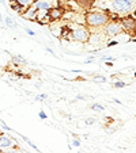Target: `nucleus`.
<instances>
[{
  "label": "nucleus",
  "mask_w": 136,
  "mask_h": 153,
  "mask_svg": "<svg viewBox=\"0 0 136 153\" xmlns=\"http://www.w3.org/2000/svg\"><path fill=\"white\" fill-rule=\"evenodd\" d=\"M22 138H23V140H25V141H26V142H27V144H29V145H30V146H32V148H33V149H34V150H35V152H40V150H38V148H37V146H35V145H34V144H33V142H32V141H30V140H29V138H27V137L22 136Z\"/></svg>",
  "instance_id": "f3484780"
},
{
  "label": "nucleus",
  "mask_w": 136,
  "mask_h": 153,
  "mask_svg": "<svg viewBox=\"0 0 136 153\" xmlns=\"http://www.w3.org/2000/svg\"><path fill=\"white\" fill-rule=\"evenodd\" d=\"M65 27L71 31V39L76 41V42H87L90 37V29L86 25H78L74 22H67Z\"/></svg>",
  "instance_id": "7ed1b4c3"
},
{
  "label": "nucleus",
  "mask_w": 136,
  "mask_h": 153,
  "mask_svg": "<svg viewBox=\"0 0 136 153\" xmlns=\"http://www.w3.org/2000/svg\"><path fill=\"white\" fill-rule=\"evenodd\" d=\"M18 146V142L14 137L8 136V134L0 133V150L3 152L6 149H10V148H15Z\"/></svg>",
  "instance_id": "39448f33"
},
{
  "label": "nucleus",
  "mask_w": 136,
  "mask_h": 153,
  "mask_svg": "<svg viewBox=\"0 0 136 153\" xmlns=\"http://www.w3.org/2000/svg\"><path fill=\"white\" fill-rule=\"evenodd\" d=\"M45 50H47V52H49L50 54H53V56H55V52H53V50L50 49V48H45Z\"/></svg>",
  "instance_id": "bb28decb"
},
{
  "label": "nucleus",
  "mask_w": 136,
  "mask_h": 153,
  "mask_svg": "<svg viewBox=\"0 0 136 153\" xmlns=\"http://www.w3.org/2000/svg\"><path fill=\"white\" fill-rule=\"evenodd\" d=\"M0 22H3V18H2V14H0Z\"/></svg>",
  "instance_id": "c756f323"
},
{
  "label": "nucleus",
  "mask_w": 136,
  "mask_h": 153,
  "mask_svg": "<svg viewBox=\"0 0 136 153\" xmlns=\"http://www.w3.org/2000/svg\"><path fill=\"white\" fill-rule=\"evenodd\" d=\"M2 153H25L23 149H20L19 146H15V148H10V149L3 150Z\"/></svg>",
  "instance_id": "ddd939ff"
},
{
  "label": "nucleus",
  "mask_w": 136,
  "mask_h": 153,
  "mask_svg": "<svg viewBox=\"0 0 136 153\" xmlns=\"http://www.w3.org/2000/svg\"><path fill=\"white\" fill-rule=\"evenodd\" d=\"M93 61H94V58L91 57V58H87V60L84 61V62H86V64H90V62H93Z\"/></svg>",
  "instance_id": "cd10ccee"
},
{
  "label": "nucleus",
  "mask_w": 136,
  "mask_h": 153,
  "mask_svg": "<svg viewBox=\"0 0 136 153\" xmlns=\"http://www.w3.org/2000/svg\"><path fill=\"white\" fill-rule=\"evenodd\" d=\"M4 23H6V27H8V29H17L18 27V23H15L14 20L11 19V16L4 18Z\"/></svg>",
  "instance_id": "f8f14e48"
},
{
  "label": "nucleus",
  "mask_w": 136,
  "mask_h": 153,
  "mask_svg": "<svg viewBox=\"0 0 136 153\" xmlns=\"http://www.w3.org/2000/svg\"><path fill=\"white\" fill-rule=\"evenodd\" d=\"M0 153H2V150H0Z\"/></svg>",
  "instance_id": "7c9ffc66"
},
{
  "label": "nucleus",
  "mask_w": 136,
  "mask_h": 153,
  "mask_svg": "<svg viewBox=\"0 0 136 153\" xmlns=\"http://www.w3.org/2000/svg\"><path fill=\"white\" fill-rule=\"evenodd\" d=\"M125 85H127V83L122 80H116L113 83V87H114V88H124Z\"/></svg>",
  "instance_id": "2eb2a0df"
},
{
  "label": "nucleus",
  "mask_w": 136,
  "mask_h": 153,
  "mask_svg": "<svg viewBox=\"0 0 136 153\" xmlns=\"http://www.w3.org/2000/svg\"><path fill=\"white\" fill-rule=\"evenodd\" d=\"M48 26H49L50 31H52V34L55 35V37L60 38L61 31H63V27H64V25L60 23V20H53V22H50V23L48 25Z\"/></svg>",
  "instance_id": "6e6552de"
},
{
  "label": "nucleus",
  "mask_w": 136,
  "mask_h": 153,
  "mask_svg": "<svg viewBox=\"0 0 136 153\" xmlns=\"http://www.w3.org/2000/svg\"><path fill=\"white\" fill-rule=\"evenodd\" d=\"M72 146L79 148V146H80V141H79L78 138H74V140H72Z\"/></svg>",
  "instance_id": "5701e85b"
},
{
  "label": "nucleus",
  "mask_w": 136,
  "mask_h": 153,
  "mask_svg": "<svg viewBox=\"0 0 136 153\" xmlns=\"http://www.w3.org/2000/svg\"><path fill=\"white\" fill-rule=\"evenodd\" d=\"M15 3H17L20 8L25 10V8H27L29 6H32V4L34 3V0H15Z\"/></svg>",
  "instance_id": "9b49d317"
},
{
  "label": "nucleus",
  "mask_w": 136,
  "mask_h": 153,
  "mask_svg": "<svg viewBox=\"0 0 136 153\" xmlns=\"http://www.w3.org/2000/svg\"><path fill=\"white\" fill-rule=\"evenodd\" d=\"M105 65H106L107 68H112L113 67V61H106V62H105Z\"/></svg>",
  "instance_id": "393cba45"
},
{
  "label": "nucleus",
  "mask_w": 136,
  "mask_h": 153,
  "mask_svg": "<svg viewBox=\"0 0 136 153\" xmlns=\"http://www.w3.org/2000/svg\"><path fill=\"white\" fill-rule=\"evenodd\" d=\"M76 99H79V100H86V96H83V95H78V96H76Z\"/></svg>",
  "instance_id": "a878e982"
},
{
  "label": "nucleus",
  "mask_w": 136,
  "mask_h": 153,
  "mask_svg": "<svg viewBox=\"0 0 136 153\" xmlns=\"http://www.w3.org/2000/svg\"><path fill=\"white\" fill-rule=\"evenodd\" d=\"M38 117H40L41 119H48V115L44 113V111H40V113H38Z\"/></svg>",
  "instance_id": "b1692460"
},
{
  "label": "nucleus",
  "mask_w": 136,
  "mask_h": 153,
  "mask_svg": "<svg viewBox=\"0 0 136 153\" xmlns=\"http://www.w3.org/2000/svg\"><path fill=\"white\" fill-rule=\"evenodd\" d=\"M94 81H98V83H106L107 79L104 76H94Z\"/></svg>",
  "instance_id": "a211bd4d"
},
{
  "label": "nucleus",
  "mask_w": 136,
  "mask_h": 153,
  "mask_svg": "<svg viewBox=\"0 0 136 153\" xmlns=\"http://www.w3.org/2000/svg\"><path fill=\"white\" fill-rule=\"evenodd\" d=\"M84 123L86 125H94L95 123V118H86L84 119Z\"/></svg>",
  "instance_id": "412c9836"
},
{
  "label": "nucleus",
  "mask_w": 136,
  "mask_h": 153,
  "mask_svg": "<svg viewBox=\"0 0 136 153\" xmlns=\"http://www.w3.org/2000/svg\"><path fill=\"white\" fill-rule=\"evenodd\" d=\"M37 11H38L37 7H35L34 4H32V6H29L27 8H25L23 11H22L20 16L30 20V22H35V19H37Z\"/></svg>",
  "instance_id": "0eeeda50"
},
{
  "label": "nucleus",
  "mask_w": 136,
  "mask_h": 153,
  "mask_svg": "<svg viewBox=\"0 0 136 153\" xmlns=\"http://www.w3.org/2000/svg\"><path fill=\"white\" fill-rule=\"evenodd\" d=\"M12 60H14V62H20V64H27V61L25 60L22 56H14L12 57Z\"/></svg>",
  "instance_id": "dca6fc26"
},
{
  "label": "nucleus",
  "mask_w": 136,
  "mask_h": 153,
  "mask_svg": "<svg viewBox=\"0 0 136 153\" xmlns=\"http://www.w3.org/2000/svg\"><path fill=\"white\" fill-rule=\"evenodd\" d=\"M91 110L95 111V113H101V111L105 110V107L99 103H94V104H91Z\"/></svg>",
  "instance_id": "4468645a"
},
{
  "label": "nucleus",
  "mask_w": 136,
  "mask_h": 153,
  "mask_svg": "<svg viewBox=\"0 0 136 153\" xmlns=\"http://www.w3.org/2000/svg\"><path fill=\"white\" fill-rule=\"evenodd\" d=\"M117 43H120L119 41H107V43H106V48H112V46H116Z\"/></svg>",
  "instance_id": "aec40b11"
},
{
  "label": "nucleus",
  "mask_w": 136,
  "mask_h": 153,
  "mask_svg": "<svg viewBox=\"0 0 136 153\" xmlns=\"http://www.w3.org/2000/svg\"><path fill=\"white\" fill-rule=\"evenodd\" d=\"M34 4L37 10H50V0H34Z\"/></svg>",
  "instance_id": "9d476101"
},
{
  "label": "nucleus",
  "mask_w": 136,
  "mask_h": 153,
  "mask_svg": "<svg viewBox=\"0 0 136 153\" xmlns=\"http://www.w3.org/2000/svg\"><path fill=\"white\" fill-rule=\"evenodd\" d=\"M114 103H117V104H121V102H120L119 99H114Z\"/></svg>",
  "instance_id": "c85d7f7f"
},
{
  "label": "nucleus",
  "mask_w": 136,
  "mask_h": 153,
  "mask_svg": "<svg viewBox=\"0 0 136 153\" xmlns=\"http://www.w3.org/2000/svg\"><path fill=\"white\" fill-rule=\"evenodd\" d=\"M64 11L60 8V7H57V8H50L49 11H48V15H49L50 20H61V16H63Z\"/></svg>",
  "instance_id": "1a4fd4ad"
},
{
  "label": "nucleus",
  "mask_w": 136,
  "mask_h": 153,
  "mask_svg": "<svg viewBox=\"0 0 136 153\" xmlns=\"http://www.w3.org/2000/svg\"><path fill=\"white\" fill-rule=\"evenodd\" d=\"M105 37H106L105 33H98V31H94V30H90V37L87 39V45L99 48V45L105 42Z\"/></svg>",
  "instance_id": "423d86ee"
},
{
  "label": "nucleus",
  "mask_w": 136,
  "mask_h": 153,
  "mask_svg": "<svg viewBox=\"0 0 136 153\" xmlns=\"http://www.w3.org/2000/svg\"><path fill=\"white\" fill-rule=\"evenodd\" d=\"M136 0H110V14H116L120 18L128 16L135 10Z\"/></svg>",
  "instance_id": "f03ea898"
},
{
  "label": "nucleus",
  "mask_w": 136,
  "mask_h": 153,
  "mask_svg": "<svg viewBox=\"0 0 136 153\" xmlns=\"http://www.w3.org/2000/svg\"><path fill=\"white\" fill-rule=\"evenodd\" d=\"M102 29H104V33H105L106 37H117V35H120V34L124 33L121 23H120V19L119 20L110 19Z\"/></svg>",
  "instance_id": "20e7f679"
},
{
  "label": "nucleus",
  "mask_w": 136,
  "mask_h": 153,
  "mask_svg": "<svg viewBox=\"0 0 136 153\" xmlns=\"http://www.w3.org/2000/svg\"><path fill=\"white\" fill-rule=\"evenodd\" d=\"M109 22V12L102 11L97 8H90L84 14V25L90 30L93 29H102Z\"/></svg>",
  "instance_id": "f257e3e1"
},
{
  "label": "nucleus",
  "mask_w": 136,
  "mask_h": 153,
  "mask_svg": "<svg viewBox=\"0 0 136 153\" xmlns=\"http://www.w3.org/2000/svg\"><path fill=\"white\" fill-rule=\"evenodd\" d=\"M25 30H26V33H27V35H30V37H35V33L33 31L32 29H29V27H25Z\"/></svg>",
  "instance_id": "4be33fe9"
},
{
  "label": "nucleus",
  "mask_w": 136,
  "mask_h": 153,
  "mask_svg": "<svg viewBox=\"0 0 136 153\" xmlns=\"http://www.w3.org/2000/svg\"><path fill=\"white\" fill-rule=\"evenodd\" d=\"M47 98H48V95H47V94H40V95H38L37 98L34 99V100H37V102H44V100H45V99H47Z\"/></svg>",
  "instance_id": "6ab92c4d"
}]
</instances>
